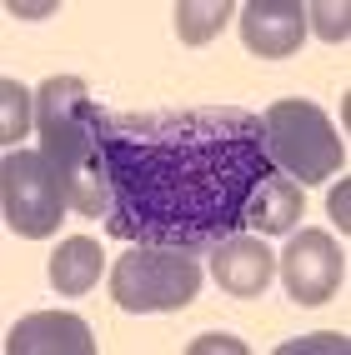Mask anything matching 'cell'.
Wrapping results in <instances>:
<instances>
[{"label": "cell", "mask_w": 351, "mask_h": 355, "mask_svg": "<svg viewBox=\"0 0 351 355\" xmlns=\"http://www.w3.org/2000/svg\"><path fill=\"white\" fill-rule=\"evenodd\" d=\"M307 26H311L321 40H332V45H341V40L351 35V26H346V6H341V0H336V6H332V0H311V6H307Z\"/></svg>", "instance_id": "obj_14"}, {"label": "cell", "mask_w": 351, "mask_h": 355, "mask_svg": "<svg viewBox=\"0 0 351 355\" xmlns=\"http://www.w3.org/2000/svg\"><path fill=\"white\" fill-rule=\"evenodd\" d=\"M261 150L271 171L291 180H332L346 165V146L332 115L311 101H276L261 110Z\"/></svg>", "instance_id": "obj_3"}, {"label": "cell", "mask_w": 351, "mask_h": 355, "mask_svg": "<svg viewBox=\"0 0 351 355\" xmlns=\"http://www.w3.org/2000/svg\"><path fill=\"white\" fill-rule=\"evenodd\" d=\"M332 220H336V230H351V220H346V185H336V196H332Z\"/></svg>", "instance_id": "obj_16"}, {"label": "cell", "mask_w": 351, "mask_h": 355, "mask_svg": "<svg viewBox=\"0 0 351 355\" xmlns=\"http://www.w3.org/2000/svg\"><path fill=\"white\" fill-rule=\"evenodd\" d=\"M10 15H51L56 6H15V0H10V6H6Z\"/></svg>", "instance_id": "obj_18"}, {"label": "cell", "mask_w": 351, "mask_h": 355, "mask_svg": "<svg viewBox=\"0 0 351 355\" xmlns=\"http://www.w3.org/2000/svg\"><path fill=\"white\" fill-rule=\"evenodd\" d=\"M0 140L15 150V140H26V130L35 125V96L20 80H0Z\"/></svg>", "instance_id": "obj_13"}, {"label": "cell", "mask_w": 351, "mask_h": 355, "mask_svg": "<svg viewBox=\"0 0 351 355\" xmlns=\"http://www.w3.org/2000/svg\"><path fill=\"white\" fill-rule=\"evenodd\" d=\"M96 101L76 76H51L35 90V130H40V160L51 180L60 185L65 210H76L85 220L111 216V175L101 140L90 130Z\"/></svg>", "instance_id": "obj_2"}, {"label": "cell", "mask_w": 351, "mask_h": 355, "mask_svg": "<svg viewBox=\"0 0 351 355\" xmlns=\"http://www.w3.org/2000/svg\"><path fill=\"white\" fill-rule=\"evenodd\" d=\"M101 266H106L101 245L90 241V235H70V241H60L56 255H51V286L60 295H85L101 280Z\"/></svg>", "instance_id": "obj_11"}, {"label": "cell", "mask_w": 351, "mask_h": 355, "mask_svg": "<svg viewBox=\"0 0 351 355\" xmlns=\"http://www.w3.org/2000/svg\"><path fill=\"white\" fill-rule=\"evenodd\" d=\"M90 130L111 175L106 230L131 245H221L241 235L256 180L271 175L261 115L236 105L96 110Z\"/></svg>", "instance_id": "obj_1"}, {"label": "cell", "mask_w": 351, "mask_h": 355, "mask_svg": "<svg viewBox=\"0 0 351 355\" xmlns=\"http://www.w3.org/2000/svg\"><path fill=\"white\" fill-rule=\"evenodd\" d=\"M231 15H236V10H231L226 0H181V6H176V35L186 45H206V40L221 35V26Z\"/></svg>", "instance_id": "obj_12"}, {"label": "cell", "mask_w": 351, "mask_h": 355, "mask_svg": "<svg viewBox=\"0 0 351 355\" xmlns=\"http://www.w3.org/2000/svg\"><path fill=\"white\" fill-rule=\"evenodd\" d=\"M286 355H296V350H346V336H311V340H291V345H281Z\"/></svg>", "instance_id": "obj_15"}, {"label": "cell", "mask_w": 351, "mask_h": 355, "mask_svg": "<svg viewBox=\"0 0 351 355\" xmlns=\"http://www.w3.org/2000/svg\"><path fill=\"white\" fill-rule=\"evenodd\" d=\"M216 255H211V270H216V286L231 291L236 300H256L271 275H276V255L256 241V235H231V241L211 245Z\"/></svg>", "instance_id": "obj_9"}, {"label": "cell", "mask_w": 351, "mask_h": 355, "mask_svg": "<svg viewBox=\"0 0 351 355\" xmlns=\"http://www.w3.org/2000/svg\"><path fill=\"white\" fill-rule=\"evenodd\" d=\"M201 291V260L196 250L176 245H131L111 266V300L131 315L181 311Z\"/></svg>", "instance_id": "obj_4"}, {"label": "cell", "mask_w": 351, "mask_h": 355, "mask_svg": "<svg viewBox=\"0 0 351 355\" xmlns=\"http://www.w3.org/2000/svg\"><path fill=\"white\" fill-rule=\"evenodd\" d=\"M191 350H241V340H231V336H206V340H196Z\"/></svg>", "instance_id": "obj_17"}, {"label": "cell", "mask_w": 351, "mask_h": 355, "mask_svg": "<svg viewBox=\"0 0 351 355\" xmlns=\"http://www.w3.org/2000/svg\"><path fill=\"white\" fill-rule=\"evenodd\" d=\"M96 355V340H90V325L81 315H65V311H40L10 325L6 336V355Z\"/></svg>", "instance_id": "obj_8"}, {"label": "cell", "mask_w": 351, "mask_h": 355, "mask_svg": "<svg viewBox=\"0 0 351 355\" xmlns=\"http://www.w3.org/2000/svg\"><path fill=\"white\" fill-rule=\"evenodd\" d=\"M307 216V196L291 175L271 171L266 180H256V191L246 200V216H241V230H256V235H291L296 220Z\"/></svg>", "instance_id": "obj_10"}, {"label": "cell", "mask_w": 351, "mask_h": 355, "mask_svg": "<svg viewBox=\"0 0 351 355\" xmlns=\"http://www.w3.org/2000/svg\"><path fill=\"white\" fill-rule=\"evenodd\" d=\"M0 200H6V225L26 241H40L60 225L65 196L51 180L40 150H6V165H0Z\"/></svg>", "instance_id": "obj_5"}, {"label": "cell", "mask_w": 351, "mask_h": 355, "mask_svg": "<svg viewBox=\"0 0 351 355\" xmlns=\"http://www.w3.org/2000/svg\"><path fill=\"white\" fill-rule=\"evenodd\" d=\"M241 40L246 51L266 60L296 55L301 40H307V6L301 0H251L241 10Z\"/></svg>", "instance_id": "obj_7"}, {"label": "cell", "mask_w": 351, "mask_h": 355, "mask_svg": "<svg viewBox=\"0 0 351 355\" xmlns=\"http://www.w3.org/2000/svg\"><path fill=\"white\" fill-rule=\"evenodd\" d=\"M346 280V255L326 230H296L281 255V286L296 305H326Z\"/></svg>", "instance_id": "obj_6"}]
</instances>
